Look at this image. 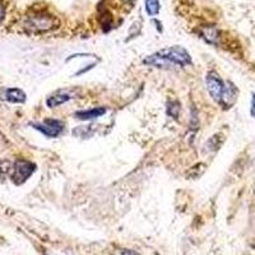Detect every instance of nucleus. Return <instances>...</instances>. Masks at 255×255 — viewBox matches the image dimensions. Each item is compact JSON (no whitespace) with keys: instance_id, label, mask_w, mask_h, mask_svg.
I'll return each instance as SVG.
<instances>
[{"instance_id":"f257e3e1","label":"nucleus","mask_w":255,"mask_h":255,"mask_svg":"<svg viewBox=\"0 0 255 255\" xmlns=\"http://www.w3.org/2000/svg\"><path fill=\"white\" fill-rule=\"evenodd\" d=\"M143 64L154 68H172L180 67L184 68L191 64V56L186 49L183 46H171L159 50L152 55L147 56L143 60Z\"/></svg>"},{"instance_id":"f03ea898","label":"nucleus","mask_w":255,"mask_h":255,"mask_svg":"<svg viewBox=\"0 0 255 255\" xmlns=\"http://www.w3.org/2000/svg\"><path fill=\"white\" fill-rule=\"evenodd\" d=\"M54 24H55V18L45 12L33 13V14L28 15L24 22V27L33 33H42V32L50 31L54 28Z\"/></svg>"},{"instance_id":"7ed1b4c3","label":"nucleus","mask_w":255,"mask_h":255,"mask_svg":"<svg viewBox=\"0 0 255 255\" xmlns=\"http://www.w3.org/2000/svg\"><path fill=\"white\" fill-rule=\"evenodd\" d=\"M36 171V165L27 159H18L13 163L10 179L15 185H22Z\"/></svg>"},{"instance_id":"20e7f679","label":"nucleus","mask_w":255,"mask_h":255,"mask_svg":"<svg viewBox=\"0 0 255 255\" xmlns=\"http://www.w3.org/2000/svg\"><path fill=\"white\" fill-rule=\"evenodd\" d=\"M33 129L40 131L41 134H44L47 138H58L61 135L65 129V124L64 122L59 119H45L44 122L41 123H33L31 124Z\"/></svg>"},{"instance_id":"39448f33","label":"nucleus","mask_w":255,"mask_h":255,"mask_svg":"<svg viewBox=\"0 0 255 255\" xmlns=\"http://www.w3.org/2000/svg\"><path fill=\"white\" fill-rule=\"evenodd\" d=\"M206 84L212 100L220 104L223 97V93H225V90H226V83L221 79V77L218 76L217 73L211 70V72L207 73Z\"/></svg>"},{"instance_id":"423d86ee","label":"nucleus","mask_w":255,"mask_h":255,"mask_svg":"<svg viewBox=\"0 0 255 255\" xmlns=\"http://www.w3.org/2000/svg\"><path fill=\"white\" fill-rule=\"evenodd\" d=\"M238 88L235 87V84L231 83V82H227L226 83V90L223 93V97L221 100L220 105L223 109H231L234 105H235L236 100H238Z\"/></svg>"},{"instance_id":"0eeeda50","label":"nucleus","mask_w":255,"mask_h":255,"mask_svg":"<svg viewBox=\"0 0 255 255\" xmlns=\"http://www.w3.org/2000/svg\"><path fill=\"white\" fill-rule=\"evenodd\" d=\"M73 97L70 93H68L67 91H56V92L52 93L51 96H49L46 100V105L49 106L50 109L58 108L60 105L67 104L68 101H70Z\"/></svg>"},{"instance_id":"6e6552de","label":"nucleus","mask_w":255,"mask_h":255,"mask_svg":"<svg viewBox=\"0 0 255 255\" xmlns=\"http://www.w3.org/2000/svg\"><path fill=\"white\" fill-rule=\"evenodd\" d=\"M106 109L100 106V108H92L90 110H81L74 113V118L78 120H83V122H87V120H93L99 119L102 115L106 114Z\"/></svg>"},{"instance_id":"1a4fd4ad","label":"nucleus","mask_w":255,"mask_h":255,"mask_svg":"<svg viewBox=\"0 0 255 255\" xmlns=\"http://www.w3.org/2000/svg\"><path fill=\"white\" fill-rule=\"evenodd\" d=\"M4 100L10 104H23L26 101V93L20 88H8L4 91Z\"/></svg>"},{"instance_id":"9d476101","label":"nucleus","mask_w":255,"mask_h":255,"mask_svg":"<svg viewBox=\"0 0 255 255\" xmlns=\"http://www.w3.org/2000/svg\"><path fill=\"white\" fill-rule=\"evenodd\" d=\"M200 36L211 45H217L220 42V32L215 26H206L200 29Z\"/></svg>"},{"instance_id":"9b49d317","label":"nucleus","mask_w":255,"mask_h":255,"mask_svg":"<svg viewBox=\"0 0 255 255\" xmlns=\"http://www.w3.org/2000/svg\"><path fill=\"white\" fill-rule=\"evenodd\" d=\"M206 167L207 166L204 165V163H197V165L193 166V167L189 170L188 174H186V176H188L189 179H198V177H200L202 175L204 174V171H206Z\"/></svg>"},{"instance_id":"f8f14e48","label":"nucleus","mask_w":255,"mask_h":255,"mask_svg":"<svg viewBox=\"0 0 255 255\" xmlns=\"http://www.w3.org/2000/svg\"><path fill=\"white\" fill-rule=\"evenodd\" d=\"M145 12L148 15L154 17L159 12V1L158 0H145Z\"/></svg>"},{"instance_id":"ddd939ff","label":"nucleus","mask_w":255,"mask_h":255,"mask_svg":"<svg viewBox=\"0 0 255 255\" xmlns=\"http://www.w3.org/2000/svg\"><path fill=\"white\" fill-rule=\"evenodd\" d=\"M115 255H140V254L130 249H123V250H119V252H116Z\"/></svg>"},{"instance_id":"4468645a","label":"nucleus","mask_w":255,"mask_h":255,"mask_svg":"<svg viewBox=\"0 0 255 255\" xmlns=\"http://www.w3.org/2000/svg\"><path fill=\"white\" fill-rule=\"evenodd\" d=\"M250 114H252L253 118H255V93H253L252 99V108H250Z\"/></svg>"},{"instance_id":"2eb2a0df","label":"nucleus","mask_w":255,"mask_h":255,"mask_svg":"<svg viewBox=\"0 0 255 255\" xmlns=\"http://www.w3.org/2000/svg\"><path fill=\"white\" fill-rule=\"evenodd\" d=\"M4 15H5V10H4V6H3V4L0 3V22H1V20H3Z\"/></svg>"},{"instance_id":"dca6fc26","label":"nucleus","mask_w":255,"mask_h":255,"mask_svg":"<svg viewBox=\"0 0 255 255\" xmlns=\"http://www.w3.org/2000/svg\"><path fill=\"white\" fill-rule=\"evenodd\" d=\"M123 1H125V3H131L133 0H123Z\"/></svg>"}]
</instances>
